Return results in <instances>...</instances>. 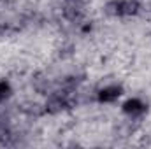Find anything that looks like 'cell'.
<instances>
[{
	"label": "cell",
	"mask_w": 151,
	"mask_h": 149,
	"mask_svg": "<svg viewBox=\"0 0 151 149\" xmlns=\"http://www.w3.org/2000/svg\"><path fill=\"white\" fill-rule=\"evenodd\" d=\"M119 95H121V90L118 86H109V88H106V90L100 91V100L102 102H113Z\"/></svg>",
	"instance_id": "1"
},
{
	"label": "cell",
	"mask_w": 151,
	"mask_h": 149,
	"mask_svg": "<svg viewBox=\"0 0 151 149\" xmlns=\"http://www.w3.org/2000/svg\"><path fill=\"white\" fill-rule=\"evenodd\" d=\"M65 107V100H62V97H53L47 102V111L49 112H60Z\"/></svg>",
	"instance_id": "2"
},
{
	"label": "cell",
	"mask_w": 151,
	"mask_h": 149,
	"mask_svg": "<svg viewBox=\"0 0 151 149\" xmlns=\"http://www.w3.org/2000/svg\"><path fill=\"white\" fill-rule=\"evenodd\" d=\"M137 2L127 0V2H119V14H134L137 12Z\"/></svg>",
	"instance_id": "3"
},
{
	"label": "cell",
	"mask_w": 151,
	"mask_h": 149,
	"mask_svg": "<svg viewBox=\"0 0 151 149\" xmlns=\"http://www.w3.org/2000/svg\"><path fill=\"white\" fill-rule=\"evenodd\" d=\"M123 111L128 112V114H137V112L142 111V104L139 100H128L125 105H123Z\"/></svg>",
	"instance_id": "4"
},
{
	"label": "cell",
	"mask_w": 151,
	"mask_h": 149,
	"mask_svg": "<svg viewBox=\"0 0 151 149\" xmlns=\"http://www.w3.org/2000/svg\"><path fill=\"white\" fill-rule=\"evenodd\" d=\"M9 95V86L5 82H0V100H4Z\"/></svg>",
	"instance_id": "5"
}]
</instances>
